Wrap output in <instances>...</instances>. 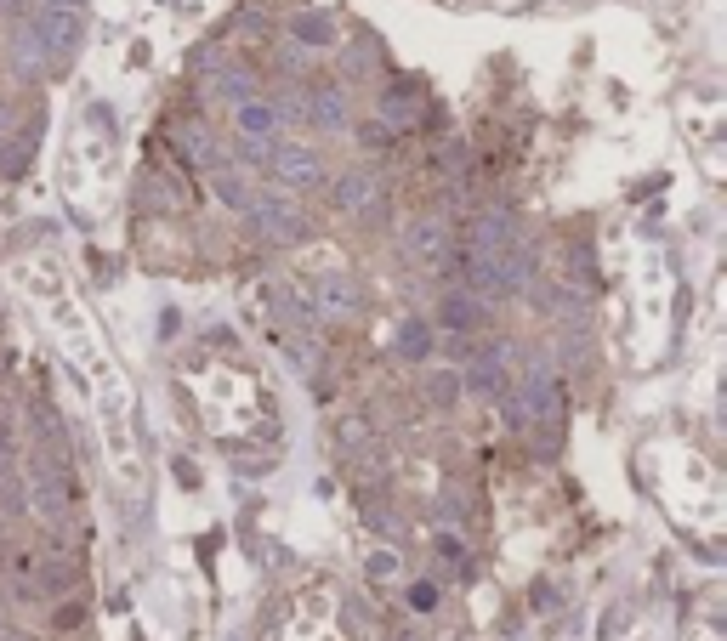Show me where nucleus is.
Wrapping results in <instances>:
<instances>
[{
    "instance_id": "39448f33",
    "label": "nucleus",
    "mask_w": 727,
    "mask_h": 641,
    "mask_svg": "<svg viewBox=\"0 0 727 641\" xmlns=\"http://www.w3.org/2000/svg\"><path fill=\"white\" fill-rule=\"evenodd\" d=\"M250 216H256V227H262L267 239H302V222H296V210H290V205L250 199Z\"/></svg>"
},
{
    "instance_id": "a211bd4d",
    "label": "nucleus",
    "mask_w": 727,
    "mask_h": 641,
    "mask_svg": "<svg viewBox=\"0 0 727 641\" xmlns=\"http://www.w3.org/2000/svg\"><path fill=\"white\" fill-rule=\"evenodd\" d=\"M0 12H18V0H0Z\"/></svg>"
},
{
    "instance_id": "dca6fc26",
    "label": "nucleus",
    "mask_w": 727,
    "mask_h": 641,
    "mask_svg": "<svg viewBox=\"0 0 727 641\" xmlns=\"http://www.w3.org/2000/svg\"><path fill=\"white\" fill-rule=\"evenodd\" d=\"M216 86H222V97H233V103H245V97H250V74H222Z\"/></svg>"
},
{
    "instance_id": "ddd939ff",
    "label": "nucleus",
    "mask_w": 727,
    "mask_h": 641,
    "mask_svg": "<svg viewBox=\"0 0 727 641\" xmlns=\"http://www.w3.org/2000/svg\"><path fill=\"white\" fill-rule=\"evenodd\" d=\"M296 40H307V46H330V18L302 12V18H296Z\"/></svg>"
},
{
    "instance_id": "f8f14e48",
    "label": "nucleus",
    "mask_w": 727,
    "mask_h": 641,
    "mask_svg": "<svg viewBox=\"0 0 727 641\" xmlns=\"http://www.w3.org/2000/svg\"><path fill=\"white\" fill-rule=\"evenodd\" d=\"M381 114H387V125H409V120H415V91L392 86V97L381 103Z\"/></svg>"
},
{
    "instance_id": "2eb2a0df",
    "label": "nucleus",
    "mask_w": 727,
    "mask_h": 641,
    "mask_svg": "<svg viewBox=\"0 0 727 641\" xmlns=\"http://www.w3.org/2000/svg\"><path fill=\"white\" fill-rule=\"evenodd\" d=\"M426 347H432L426 324H404V352H409V358H426Z\"/></svg>"
},
{
    "instance_id": "4468645a",
    "label": "nucleus",
    "mask_w": 727,
    "mask_h": 641,
    "mask_svg": "<svg viewBox=\"0 0 727 641\" xmlns=\"http://www.w3.org/2000/svg\"><path fill=\"white\" fill-rule=\"evenodd\" d=\"M182 148H188L199 165H205V159H216V142H211V131H205V125H188V131H182Z\"/></svg>"
},
{
    "instance_id": "f257e3e1",
    "label": "nucleus",
    "mask_w": 727,
    "mask_h": 641,
    "mask_svg": "<svg viewBox=\"0 0 727 641\" xmlns=\"http://www.w3.org/2000/svg\"><path fill=\"white\" fill-rule=\"evenodd\" d=\"M35 35L46 40L57 57H74V46L86 40V18H80V6H40Z\"/></svg>"
},
{
    "instance_id": "9d476101",
    "label": "nucleus",
    "mask_w": 727,
    "mask_h": 641,
    "mask_svg": "<svg viewBox=\"0 0 727 641\" xmlns=\"http://www.w3.org/2000/svg\"><path fill=\"white\" fill-rule=\"evenodd\" d=\"M444 324H449V330H478L483 307L472 301V295H449V301H444Z\"/></svg>"
},
{
    "instance_id": "f03ea898",
    "label": "nucleus",
    "mask_w": 727,
    "mask_h": 641,
    "mask_svg": "<svg viewBox=\"0 0 727 641\" xmlns=\"http://www.w3.org/2000/svg\"><path fill=\"white\" fill-rule=\"evenodd\" d=\"M267 165H273V176H279L284 188H313V182L324 176V159L313 154V148H302V142L267 148Z\"/></svg>"
},
{
    "instance_id": "0eeeda50",
    "label": "nucleus",
    "mask_w": 727,
    "mask_h": 641,
    "mask_svg": "<svg viewBox=\"0 0 727 641\" xmlns=\"http://www.w3.org/2000/svg\"><path fill=\"white\" fill-rule=\"evenodd\" d=\"M307 114H313V125H319V131H341V125H347V91H341V86L313 91Z\"/></svg>"
},
{
    "instance_id": "7ed1b4c3",
    "label": "nucleus",
    "mask_w": 727,
    "mask_h": 641,
    "mask_svg": "<svg viewBox=\"0 0 727 641\" xmlns=\"http://www.w3.org/2000/svg\"><path fill=\"white\" fill-rule=\"evenodd\" d=\"M358 307V284L347 273H319V284H313V312L319 318H347V312Z\"/></svg>"
},
{
    "instance_id": "f3484780",
    "label": "nucleus",
    "mask_w": 727,
    "mask_h": 641,
    "mask_svg": "<svg viewBox=\"0 0 727 641\" xmlns=\"http://www.w3.org/2000/svg\"><path fill=\"white\" fill-rule=\"evenodd\" d=\"M449 392H455V375H432V398L449 403Z\"/></svg>"
},
{
    "instance_id": "6ab92c4d",
    "label": "nucleus",
    "mask_w": 727,
    "mask_h": 641,
    "mask_svg": "<svg viewBox=\"0 0 727 641\" xmlns=\"http://www.w3.org/2000/svg\"><path fill=\"white\" fill-rule=\"evenodd\" d=\"M46 6H80V0H46Z\"/></svg>"
},
{
    "instance_id": "1a4fd4ad",
    "label": "nucleus",
    "mask_w": 727,
    "mask_h": 641,
    "mask_svg": "<svg viewBox=\"0 0 727 641\" xmlns=\"http://www.w3.org/2000/svg\"><path fill=\"white\" fill-rule=\"evenodd\" d=\"M239 131L256 137V142H267L273 131H279V114H273L267 103H256V97H245V103H239Z\"/></svg>"
},
{
    "instance_id": "423d86ee",
    "label": "nucleus",
    "mask_w": 727,
    "mask_h": 641,
    "mask_svg": "<svg viewBox=\"0 0 727 641\" xmlns=\"http://www.w3.org/2000/svg\"><path fill=\"white\" fill-rule=\"evenodd\" d=\"M404 250H409L415 261H438V256H444V222H438V216H421V222H409Z\"/></svg>"
},
{
    "instance_id": "6e6552de",
    "label": "nucleus",
    "mask_w": 727,
    "mask_h": 641,
    "mask_svg": "<svg viewBox=\"0 0 727 641\" xmlns=\"http://www.w3.org/2000/svg\"><path fill=\"white\" fill-rule=\"evenodd\" d=\"M375 193H381V182H375L370 171H347L336 182V205L341 210H364V205H375Z\"/></svg>"
},
{
    "instance_id": "20e7f679",
    "label": "nucleus",
    "mask_w": 727,
    "mask_h": 641,
    "mask_svg": "<svg viewBox=\"0 0 727 641\" xmlns=\"http://www.w3.org/2000/svg\"><path fill=\"white\" fill-rule=\"evenodd\" d=\"M512 244H517L512 216H500V210H483L478 222H472V250H478V256H506Z\"/></svg>"
},
{
    "instance_id": "9b49d317",
    "label": "nucleus",
    "mask_w": 727,
    "mask_h": 641,
    "mask_svg": "<svg viewBox=\"0 0 727 641\" xmlns=\"http://www.w3.org/2000/svg\"><path fill=\"white\" fill-rule=\"evenodd\" d=\"M216 193H222L228 205H239V210H250V199H256V193H250V176H245V171H222V176H216Z\"/></svg>"
}]
</instances>
